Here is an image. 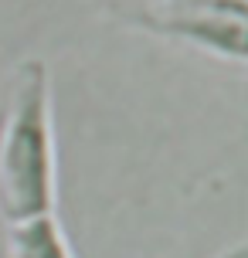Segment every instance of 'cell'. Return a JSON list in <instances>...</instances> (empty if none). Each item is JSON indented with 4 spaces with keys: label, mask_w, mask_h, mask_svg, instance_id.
<instances>
[{
    "label": "cell",
    "mask_w": 248,
    "mask_h": 258,
    "mask_svg": "<svg viewBox=\"0 0 248 258\" xmlns=\"http://www.w3.org/2000/svg\"><path fill=\"white\" fill-rule=\"evenodd\" d=\"M41 214H58L54 82L44 58H24L0 105V221Z\"/></svg>",
    "instance_id": "obj_1"
},
{
    "label": "cell",
    "mask_w": 248,
    "mask_h": 258,
    "mask_svg": "<svg viewBox=\"0 0 248 258\" xmlns=\"http://www.w3.org/2000/svg\"><path fill=\"white\" fill-rule=\"evenodd\" d=\"M105 4H163V0H105Z\"/></svg>",
    "instance_id": "obj_5"
},
{
    "label": "cell",
    "mask_w": 248,
    "mask_h": 258,
    "mask_svg": "<svg viewBox=\"0 0 248 258\" xmlns=\"http://www.w3.org/2000/svg\"><path fill=\"white\" fill-rule=\"evenodd\" d=\"M122 24L153 38L248 64V0H163V4H109Z\"/></svg>",
    "instance_id": "obj_2"
},
{
    "label": "cell",
    "mask_w": 248,
    "mask_h": 258,
    "mask_svg": "<svg viewBox=\"0 0 248 258\" xmlns=\"http://www.w3.org/2000/svg\"><path fill=\"white\" fill-rule=\"evenodd\" d=\"M0 258H75L58 214L0 221Z\"/></svg>",
    "instance_id": "obj_3"
},
{
    "label": "cell",
    "mask_w": 248,
    "mask_h": 258,
    "mask_svg": "<svg viewBox=\"0 0 248 258\" xmlns=\"http://www.w3.org/2000/svg\"><path fill=\"white\" fill-rule=\"evenodd\" d=\"M218 258H248V241H241V245H235L231 251H224V255H218Z\"/></svg>",
    "instance_id": "obj_4"
}]
</instances>
